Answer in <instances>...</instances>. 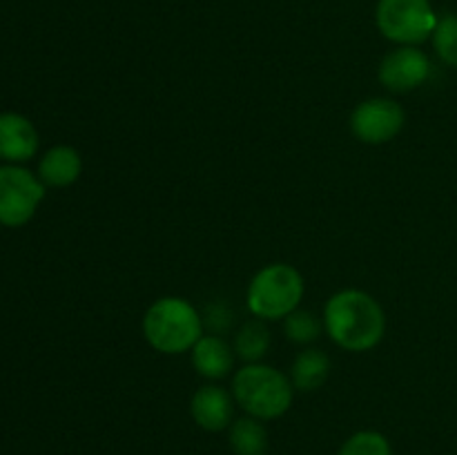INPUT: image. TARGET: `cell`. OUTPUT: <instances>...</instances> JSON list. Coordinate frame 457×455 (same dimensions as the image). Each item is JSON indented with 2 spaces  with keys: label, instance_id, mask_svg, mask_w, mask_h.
Listing matches in <instances>:
<instances>
[{
  "label": "cell",
  "instance_id": "cell-17",
  "mask_svg": "<svg viewBox=\"0 0 457 455\" xmlns=\"http://www.w3.org/2000/svg\"><path fill=\"white\" fill-rule=\"evenodd\" d=\"M433 47H436L437 56H440L446 65L457 67V16L455 13H446V16L437 18L436 31H433Z\"/></svg>",
  "mask_w": 457,
  "mask_h": 455
},
{
  "label": "cell",
  "instance_id": "cell-5",
  "mask_svg": "<svg viewBox=\"0 0 457 455\" xmlns=\"http://www.w3.org/2000/svg\"><path fill=\"white\" fill-rule=\"evenodd\" d=\"M375 22L386 40L395 45H415L431 38L437 16L431 0H378Z\"/></svg>",
  "mask_w": 457,
  "mask_h": 455
},
{
  "label": "cell",
  "instance_id": "cell-2",
  "mask_svg": "<svg viewBox=\"0 0 457 455\" xmlns=\"http://www.w3.org/2000/svg\"><path fill=\"white\" fill-rule=\"evenodd\" d=\"M143 337L163 355H181L192 351L204 337V319L199 310L183 297H161L143 315Z\"/></svg>",
  "mask_w": 457,
  "mask_h": 455
},
{
  "label": "cell",
  "instance_id": "cell-7",
  "mask_svg": "<svg viewBox=\"0 0 457 455\" xmlns=\"http://www.w3.org/2000/svg\"><path fill=\"white\" fill-rule=\"evenodd\" d=\"M406 112L393 98H366L351 112L353 136L366 145H384L404 129Z\"/></svg>",
  "mask_w": 457,
  "mask_h": 455
},
{
  "label": "cell",
  "instance_id": "cell-3",
  "mask_svg": "<svg viewBox=\"0 0 457 455\" xmlns=\"http://www.w3.org/2000/svg\"><path fill=\"white\" fill-rule=\"evenodd\" d=\"M293 393L290 377L263 361L241 366L232 377V397L250 418H281L293 404Z\"/></svg>",
  "mask_w": 457,
  "mask_h": 455
},
{
  "label": "cell",
  "instance_id": "cell-1",
  "mask_svg": "<svg viewBox=\"0 0 457 455\" xmlns=\"http://www.w3.org/2000/svg\"><path fill=\"white\" fill-rule=\"evenodd\" d=\"M324 330L348 352L373 351L386 333V315L373 294L357 288L335 293L324 306Z\"/></svg>",
  "mask_w": 457,
  "mask_h": 455
},
{
  "label": "cell",
  "instance_id": "cell-4",
  "mask_svg": "<svg viewBox=\"0 0 457 455\" xmlns=\"http://www.w3.org/2000/svg\"><path fill=\"white\" fill-rule=\"evenodd\" d=\"M306 284L302 272L290 263H268L250 279L245 290V303L254 319H286L302 303Z\"/></svg>",
  "mask_w": 457,
  "mask_h": 455
},
{
  "label": "cell",
  "instance_id": "cell-13",
  "mask_svg": "<svg viewBox=\"0 0 457 455\" xmlns=\"http://www.w3.org/2000/svg\"><path fill=\"white\" fill-rule=\"evenodd\" d=\"M330 375V360L320 348H306L290 366V382L297 391L312 393L326 384Z\"/></svg>",
  "mask_w": 457,
  "mask_h": 455
},
{
  "label": "cell",
  "instance_id": "cell-8",
  "mask_svg": "<svg viewBox=\"0 0 457 455\" xmlns=\"http://www.w3.org/2000/svg\"><path fill=\"white\" fill-rule=\"evenodd\" d=\"M431 74V61L415 45H397L382 58L378 70L379 83L395 94L413 92L427 83Z\"/></svg>",
  "mask_w": 457,
  "mask_h": 455
},
{
  "label": "cell",
  "instance_id": "cell-16",
  "mask_svg": "<svg viewBox=\"0 0 457 455\" xmlns=\"http://www.w3.org/2000/svg\"><path fill=\"white\" fill-rule=\"evenodd\" d=\"M321 330H324V319H320L312 310H303V308H297L284 319L286 337L297 346H308V343L317 342Z\"/></svg>",
  "mask_w": 457,
  "mask_h": 455
},
{
  "label": "cell",
  "instance_id": "cell-14",
  "mask_svg": "<svg viewBox=\"0 0 457 455\" xmlns=\"http://www.w3.org/2000/svg\"><path fill=\"white\" fill-rule=\"evenodd\" d=\"M235 355L244 360L245 364H257L270 351V330L266 328V321L253 319L245 321L235 335Z\"/></svg>",
  "mask_w": 457,
  "mask_h": 455
},
{
  "label": "cell",
  "instance_id": "cell-15",
  "mask_svg": "<svg viewBox=\"0 0 457 455\" xmlns=\"http://www.w3.org/2000/svg\"><path fill=\"white\" fill-rule=\"evenodd\" d=\"M230 446L237 455H266L268 433L262 419L241 418L230 426Z\"/></svg>",
  "mask_w": 457,
  "mask_h": 455
},
{
  "label": "cell",
  "instance_id": "cell-10",
  "mask_svg": "<svg viewBox=\"0 0 457 455\" xmlns=\"http://www.w3.org/2000/svg\"><path fill=\"white\" fill-rule=\"evenodd\" d=\"M38 152V132L29 119L16 112L0 114V159L22 163Z\"/></svg>",
  "mask_w": 457,
  "mask_h": 455
},
{
  "label": "cell",
  "instance_id": "cell-11",
  "mask_svg": "<svg viewBox=\"0 0 457 455\" xmlns=\"http://www.w3.org/2000/svg\"><path fill=\"white\" fill-rule=\"evenodd\" d=\"M192 366L205 379H223L235 366V348L219 335H204L192 346Z\"/></svg>",
  "mask_w": 457,
  "mask_h": 455
},
{
  "label": "cell",
  "instance_id": "cell-18",
  "mask_svg": "<svg viewBox=\"0 0 457 455\" xmlns=\"http://www.w3.org/2000/svg\"><path fill=\"white\" fill-rule=\"evenodd\" d=\"M339 455H393L391 442L378 431H360L348 437Z\"/></svg>",
  "mask_w": 457,
  "mask_h": 455
},
{
  "label": "cell",
  "instance_id": "cell-9",
  "mask_svg": "<svg viewBox=\"0 0 457 455\" xmlns=\"http://www.w3.org/2000/svg\"><path fill=\"white\" fill-rule=\"evenodd\" d=\"M232 406H235V397L226 388L219 384H205L192 395L190 413L204 431L219 433L230 426L232 410H235Z\"/></svg>",
  "mask_w": 457,
  "mask_h": 455
},
{
  "label": "cell",
  "instance_id": "cell-6",
  "mask_svg": "<svg viewBox=\"0 0 457 455\" xmlns=\"http://www.w3.org/2000/svg\"><path fill=\"white\" fill-rule=\"evenodd\" d=\"M45 199V186L36 174L18 165L0 168V223L25 226Z\"/></svg>",
  "mask_w": 457,
  "mask_h": 455
},
{
  "label": "cell",
  "instance_id": "cell-12",
  "mask_svg": "<svg viewBox=\"0 0 457 455\" xmlns=\"http://www.w3.org/2000/svg\"><path fill=\"white\" fill-rule=\"evenodd\" d=\"M83 174V159L71 145H56L43 154L38 163V178L49 187H70Z\"/></svg>",
  "mask_w": 457,
  "mask_h": 455
}]
</instances>
